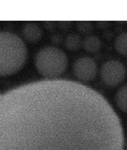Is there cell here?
<instances>
[{"label":"cell","mask_w":127,"mask_h":150,"mask_svg":"<svg viewBox=\"0 0 127 150\" xmlns=\"http://www.w3.org/2000/svg\"><path fill=\"white\" fill-rule=\"evenodd\" d=\"M0 48L1 75L9 76L20 71L27 57V49L23 40L13 33L2 32Z\"/></svg>","instance_id":"cell-1"},{"label":"cell","mask_w":127,"mask_h":150,"mask_svg":"<svg viewBox=\"0 0 127 150\" xmlns=\"http://www.w3.org/2000/svg\"><path fill=\"white\" fill-rule=\"evenodd\" d=\"M77 27L78 30L82 33H88L91 30V25L89 22H79Z\"/></svg>","instance_id":"cell-10"},{"label":"cell","mask_w":127,"mask_h":150,"mask_svg":"<svg viewBox=\"0 0 127 150\" xmlns=\"http://www.w3.org/2000/svg\"><path fill=\"white\" fill-rule=\"evenodd\" d=\"M126 70L124 65L118 61L109 60L101 67V79L106 85L114 86L123 81L126 76Z\"/></svg>","instance_id":"cell-3"},{"label":"cell","mask_w":127,"mask_h":150,"mask_svg":"<svg viewBox=\"0 0 127 150\" xmlns=\"http://www.w3.org/2000/svg\"><path fill=\"white\" fill-rule=\"evenodd\" d=\"M97 70L96 63L89 57H79L73 65V71L75 77L84 81H90L94 79Z\"/></svg>","instance_id":"cell-4"},{"label":"cell","mask_w":127,"mask_h":150,"mask_svg":"<svg viewBox=\"0 0 127 150\" xmlns=\"http://www.w3.org/2000/svg\"><path fill=\"white\" fill-rule=\"evenodd\" d=\"M125 150H127V137L125 138Z\"/></svg>","instance_id":"cell-11"},{"label":"cell","mask_w":127,"mask_h":150,"mask_svg":"<svg viewBox=\"0 0 127 150\" xmlns=\"http://www.w3.org/2000/svg\"><path fill=\"white\" fill-rule=\"evenodd\" d=\"M115 102L116 105L121 111L127 113V84L122 86L117 92Z\"/></svg>","instance_id":"cell-8"},{"label":"cell","mask_w":127,"mask_h":150,"mask_svg":"<svg viewBox=\"0 0 127 150\" xmlns=\"http://www.w3.org/2000/svg\"><path fill=\"white\" fill-rule=\"evenodd\" d=\"M83 40L77 34L70 33L64 40V46L70 51H77L82 46Z\"/></svg>","instance_id":"cell-7"},{"label":"cell","mask_w":127,"mask_h":150,"mask_svg":"<svg viewBox=\"0 0 127 150\" xmlns=\"http://www.w3.org/2000/svg\"><path fill=\"white\" fill-rule=\"evenodd\" d=\"M114 47L118 53L127 55V32L121 33L116 38Z\"/></svg>","instance_id":"cell-9"},{"label":"cell","mask_w":127,"mask_h":150,"mask_svg":"<svg viewBox=\"0 0 127 150\" xmlns=\"http://www.w3.org/2000/svg\"><path fill=\"white\" fill-rule=\"evenodd\" d=\"M101 46L100 40L96 36L89 35L84 38L82 47L87 52L96 53L100 50Z\"/></svg>","instance_id":"cell-6"},{"label":"cell","mask_w":127,"mask_h":150,"mask_svg":"<svg viewBox=\"0 0 127 150\" xmlns=\"http://www.w3.org/2000/svg\"><path fill=\"white\" fill-rule=\"evenodd\" d=\"M35 65L38 72L47 78L57 77L67 69L68 59L66 53L55 47H46L36 54Z\"/></svg>","instance_id":"cell-2"},{"label":"cell","mask_w":127,"mask_h":150,"mask_svg":"<svg viewBox=\"0 0 127 150\" xmlns=\"http://www.w3.org/2000/svg\"><path fill=\"white\" fill-rule=\"evenodd\" d=\"M22 35L25 40L31 43L39 41L42 35L41 29L37 24L29 23L24 25L22 30Z\"/></svg>","instance_id":"cell-5"}]
</instances>
